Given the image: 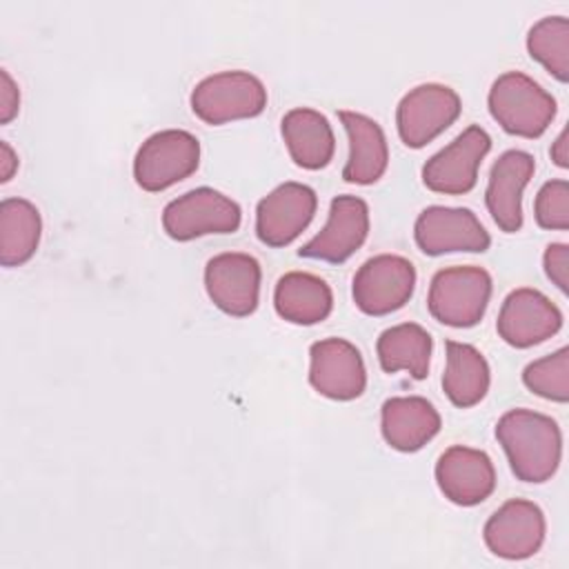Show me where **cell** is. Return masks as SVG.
I'll return each instance as SVG.
<instances>
[{"label": "cell", "mask_w": 569, "mask_h": 569, "mask_svg": "<svg viewBox=\"0 0 569 569\" xmlns=\"http://www.w3.org/2000/svg\"><path fill=\"white\" fill-rule=\"evenodd\" d=\"M496 438L513 476L522 482H547L560 467L562 433L551 416L533 409H511L500 416Z\"/></svg>", "instance_id": "6da1fadb"}, {"label": "cell", "mask_w": 569, "mask_h": 569, "mask_svg": "<svg viewBox=\"0 0 569 569\" xmlns=\"http://www.w3.org/2000/svg\"><path fill=\"white\" fill-rule=\"evenodd\" d=\"M487 104L500 129L518 138H540L556 116V98L520 71L498 76Z\"/></svg>", "instance_id": "7a4b0ae2"}, {"label": "cell", "mask_w": 569, "mask_h": 569, "mask_svg": "<svg viewBox=\"0 0 569 569\" xmlns=\"http://www.w3.org/2000/svg\"><path fill=\"white\" fill-rule=\"evenodd\" d=\"M489 298V271L476 264H462L447 267L433 273L427 307L438 322L456 329H467L482 320Z\"/></svg>", "instance_id": "3957f363"}, {"label": "cell", "mask_w": 569, "mask_h": 569, "mask_svg": "<svg viewBox=\"0 0 569 569\" xmlns=\"http://www.w3.org/2000/svg\"><path fill=\"white\" fill-rule=\"evenodd\" d=\"M189 102L196 118L216 127L260 116L267 107V89L249 71H218L193 87Z\"/></svg>", "instance_id": "277c9868"}, {"label": "cell", "mask_w": 569, "mask_h": 569, "mask_svg": "<svg viewBox=\"0 0 569 569\" xmlns=\"http://www.w3.org/2000/svg\"><path fill=\"white\" fill-rule=\"evenodd\" d=\"M200 164V142L184 129L151 133L136 151L133 178L149 193L164 191L189 178Z\"/></svg>", "instance_id": "5b68a950"}, {"label": "cell", "mask_w": 569, "mask_h": 569, "mask_svg": "<svg viewBox=\"0 0 569 569\" xmlns=\"http://www.w3.org/2000/svg\"><path fill=\"white\" fill-rule=\"evenodd\" d=\"M242 222L236 200L211 187L191 189L173 198L162 211V229L178 242L211 233H233Z\"/></svg>", "instance_id": "8992f818"}, {"label": "cell", "mask_w": 569, "mask_h": 569, "mask_svg": "<svg viewBox=\"0 0 569 569\" xmlns=\"http://www.w3.org/2000/svg\"><path fill=\"white\" fill-rule=\"evenodd\" d=\"M416 289V267L398 253L365 260L351 284L356 307L367 316H387L409 302Z\"/></svg>", "instance_id": "52a82bcc"}, {"label": "cell", "mask_w": 569, "mask_h": 569, "mask_svg": "<svg viewBox=\"0 0 569 569\" xmlns=\"http://www.w3.org/2000/svg\"><path fill=\"white\" fill-rule=\"evenodd\" d=\"M460 109V96L451 87L438 82L418 84L398 102V136L409 149H422L458 120Z\"/></svg>", "instance_id": "ba28073f"}, {"label": "cell", "mask_w": 569, "mask_h": 569, "mask_svg": "<svg viewBox=\"0 0 569 569\" xmlns=\"http://www.w3.org/2000/svg\"><path fill=\"white\" fill-rule=\"evenodd\" d=\"M491 149V138L480 124H469L422 167L427 189L445 196L469 193L478 182V169Z\"/></svg>", "instance_id": "9c48e42d"}, {"label": "cell", "mask_w": 569, "mask_h": 569, "mask_svg": "<svg viewBox=\"0 0 569 569\" xmlns=\"http://www.w3.org/2000/svg\"><path fill=\"white\" fill-rule=\"evenodd\" d=\"M413 238L422 253L442 256L453 251L482 253L491 238L478 216L465 207L433 204L420 211L413 224Z\"/></svg>", "instance_id": "30bf717a"}, {"label": "cell", "mask_w": 569, "mask_h": 569, "mask_svg": "<svg viewBox=\"0 0 569 569\" xmlns=\"http://www.w3.org/2000/svg\"><path fill=\"white\" fill-rule=\"evenodd\" d=\"M260 262L242 251L213 256L204 267V289L209 300L224 313L244 318L260 300Z\"/></svg>", "instance_id": "8fae6325"}, {"label": "cell", "mask_w": 569, "mask_h": 569, "mask_svg": "<svg viewBox=\"0 0 569 569\" xmlns=\"http://www.w3.org/2000/svg\"><path fill=\"white\" fill-rule=\"evenodd\" d=\"M318 196L302 182H282L256 207V236L267 247L291 244L313 220Z\"/></svg>", "instance_id": "7c38bea8"}, {"label": "cell", "mask_w": 569, "mask_h": 569, "mask_svg": "<svg viewBox=\"0 0 569 569\" xmlns=\"http://www.w3.org/2000/svg\"><path fill=\"white\" fill-rule=\"evenodd\" d=\"M545 531L547 522L542 509L531 500L513 498L489 516L482 538L493 556L505 560H525L540 551Z\"/></svg>", "instance_id": "4fadbf2b"}, {"label": "cell", "mask_w": 569, "mask_h": 569, "mask_svg": "<svg viewBox=\"0 0 569 569\" xmlns=\"http://www.w3.org/2000/svg\"><path fill=\"white\" fill-rule=\"evenodd\" d=\"M309 382L331 400H356L365 393L367 369L360 351L345 338H325L309 349Z\"/></svg>", "instance_id": "5bb4252c"}, {"label": "cell", "mask_w": 569, "mask_h": 569, "mask_svg": "<svg viewBox=\"0 0 569 569\" xmlns=\"http://www.w3.org/2000/svg\"><path fill=\"white\" fill-rule=\"evenodd\" d=\"M562 327V311L538 289L520 287L513 289L498 313V336L516 347L529 349L556 336Z\"/></svg>", "instance_id": "9a60e30c"}, {"label": "cell", "mask_w": 569, "mask_h": 569, "mask_svg": "<svg viewBox=\"0 0 569 569\" xmlns=\"http://www.w3.org/2000/svg\"><path fill=\"white\" fill-rule=\"evenodd\" d=\"M367 233V202L358 196H338L329 204V216L322 231L316 233L307 244H302L298 249V256L322 262H345L365 244Z\"/></svg>", "instance_id": "2e32d148"}, {"label": "cell", "mask_w": 569, "mask_h": 569, "mask_svg": "<svg viewBox=\"0 0 569 569\" xmlns=\"http://www.w3.org/2000/svg\"><path fill=\"white\" fill-rule=\"evenodd\" d=\"M433 473L440 493L458 507L480 505L496 489V467L491 458L473 447L453 445L445 449Z\"/></svg>", "instance_id": "e0dca14e"}, {"label": "cell", "mask_w": 569, "mask_h": 569, "mask_svg": "<svg viewBox=\"0 0 569 569\" xmlns=\"http://www.w3.org/2000/svg\"><path fill=\"white\" fill-rule=\"evenodd\" d=\"M536 171L531 153L509 149L498 156L491 167L485 202L493 222L505 233H516L522 227V191Z\"/></svg>", "instance_id": "ac0fdd59"}, {"label": "cell", "mask_w": 569, "mask_h": 569, "mask_svg": "<svg viewBox=\"0 0 569 569\" xmlns=\"http://www.w3.org/2000/svg\"><path fill=\"white\" fill-rule=\"evenodd\" d=\"M380 431L391 449L411 453L440 431V413L422 396H393L380 409Z\"/></svg>", "instance_id": "d6986e66"}, {"label": "cell", "mask_w": 569, "mask_h": 569, "mask_svg": "<svg viewBox=\"0 0 569 569\" xmlns=\"http://www.w3.org/2000/svg\"><path fill=\"white\" fill-rule=\"evenodd\" d=\"M347 138H349V158L342 169L345 182L351 184H373L378 182L389 164V147L380 124L358 111L338 113Z\"/></svg>", "instance_id": "ffe728a7"}, {"label": "cell", "mask_w": 569, "mask_h": 569, "mask_svg": "<svg viewBox=\"0 0 569 569\" xmlns=\"http://www.w3.org/2000/svg\"><path fill=\"white\" fill-rule=\"evenodd\" d=\"M280 131L287 151L298 167L318 171L331 162L336 138L329 120L320 111L296 107L282 116Z\"/></svg>", "instance_id": "44dd1931"}, {"label": "cell", "mask_w": 569, "mask_h": 569, "mask_svg": "<svg viewBox=\"0 0 569 569\" xmlns=\"http://www.w3.org/2000/svg\"><path fill=\"white\" fill-rule=\"evenodd\" d=\"M276 313L291 325H318L333 309L331 287L309 271L284 273L273 289Z\"/></svg>", "instance_id": "7402d4cb"}, {"label": "cell", "mask_w": 569, "mask_h": 569, "mask_svg": "<svg viewBox=\"0 0 569 569\" xmlns=\"http://www.w3.org/2000/svg\"><path fill=\"white\" fill-rule=\"evenodd\" d=\"M445 349L447 367L442 373V389L447 398L460 409L478 405L487 396L491 382L485 356L473 345L458 340H447Z\"/></svg>", "instance_id": "603a6c76"}, {"label": "cell", "mask_w": 569, "mask_h": 569, "mask_svg": "<svg viewBox=\"0 0 569 569\" xmlns=\"http://www.w3.org/2000/svg\"><path fill=\"white\" fill-rule=\"evenodd\" d=\"M433 340L429 331L416 322H400L385 329L376 342L380 367L387 373L407 371L411 378L422 380L429 373Z\"/></svg>", "instance_id": "cb8c5ba5"}, {"label": "cell", "mask_w": 569, "mask_h": 569, "mask_svg": "<svg viewBox=\"0 0 569 569\" xmlns=\"http://www.w3.org/2000/svg\"><path fill=\"white\" fill-rule=\"evenodd\" d=\"M42 218L33 202L24 198H4L0 202V262L20 267L29 262L40 244Z\"/></svg>", "instance_id": "d4e9b609"}, {"label": "cell", "mask_w": 569, "mask_h": 569, "mask_svg": "<svg viewBox=\"0 0 569 569\" xmlns=\"http://www.w3.org/2000/svg\"><path fill=\"white\" fill-rule=\"evenodd\" d=\"M527 51L558 82L569 80V20L565 16L540 18L527 33Z\"/></svg>", "instance_id": "484cf974"}, {"label": "cell", "mask_w": 569, "mask_h": 569, "mask_svg": "<svg viewBox=\"0 0 569 569\" xmlns=\"http://www.w3.org/2000/svg\"><path fill=\"white\" fill-rule=\"evenodd\" d=\"M522 382L529 391L545 400L567 402L569 400V349L542 356L529 362L522 371Z\"/></svg>", "instance_id": "4316f807"}, {"label": "cell", "mask_w": 569, "mask_h": 569, "mask_svg": "<svg viewBox=\"0 0 569 569\" xmlns=\"http://www.w3.org/2000/svg\"><path fill=\"white\" fill-rule=\"evenodd\" d=\"M533 216L542 229H569V182L562 178L547 180L536 196Z\"/></svg>", "instance_id": "83f0119b"}, {"label": "cell", "mask_w": 569, "mask_h": 569, "mask_svg": "<svg viewBox=\"0 0 569 569\" xmlns=\"http://www.w3.org/2000/svg\"><path fill=\"white\" fill-rule=\"evenodd\" d=\"M547 278L565 293L569 278V247L565 242H551L542 256Z\"/></svg>", "instance_id": "f1b7e54d"}, {"label": "cell", "mask_w": 569, "mask_h": 569, "mask_svg": "<svg viewBox=\"0 0 569 569\" xmlns=\"http://www.w3.org/2000/svg\"><path fill=\"white\" fill-rule=\"evenodd\" d=\"M20 109V91L7 69H0V124H9Z\"/></svg>", "instance_id": "f546056e"}, {"label": "cell", "mask_w": 569, "mask_h": 569, "mask_svg": "<svg viewBox=\"0 0 569 569\" xmlns=\"http://www.w3.org/2000/svg\"><path fill=\"white\" fill-rule=\"evenodd\" d=\"M18 169V156L9 142H0V182H9Z\"/></svg>", "instance_id": "4dcf8cb0"}, {"label": "cell", "mask_w": 569, "mask_h": 569, "mask_svg": "<svg viewBox=\"0 0 569 569\" xmlns=\"http://www.w3.org/2000/svg\"><path fill=\"white\" fill-rule=\"evenodd\" d=\"M567 138H569V129L565 127V129L558 133V138L551 142V149H549V153H551V160H553V162H556L560 169H567V167H569Z\"/></svg>", "instance_id": "1f68e13d"}]
</instances>
